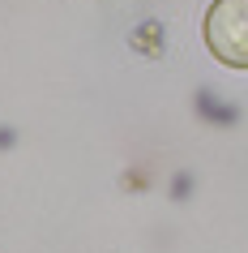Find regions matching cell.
Here are the masks:
<instances>
[{
    "instance_id": "1",
    "label": "cell",
    "mask_w": 248,
    "mask_h": 253,
    "mask_svg": "<svg viewBox=\"0 0 248 253\" xmlns=\"http://www.w3.org/2000/svg\"><path fill=\"white\" fill-rule=\"evenodd\" d=\"M206 47L231 69H248V0H214L206 13Z\"/></svg>"
}]
</instances>
